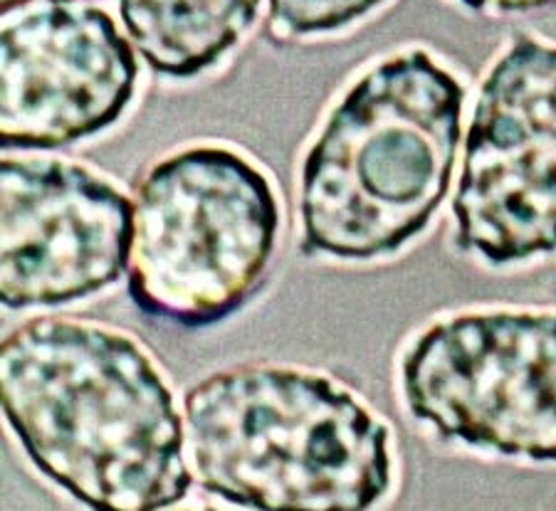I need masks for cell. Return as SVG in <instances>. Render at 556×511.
Here are the masks:
<instances>
[{
    "instance_id": "obj_1",
    "label": "cell",
    "mask_w": 556,
    "mask_h": 511,
    "mask_svg": "<svg viewBox=\"0 0 556 511\" xmlns=\"http://www.w3.org/2000/svg\"><path fill=\"white\" fill-rule=\"evenodd\" d=\"M0 408L35 468L89 511H164L191 489L172 385L127 331L23 321L0 341Z\"/></svg>"
},
{
    "instance_id": "obj_2",
    "label": "cell",
    "mask_w": 556,
    "mask_h": 511,
    "mask_svg": "<svg viewBox=\"0 0 556 511\" xmlns=\"http://www.w3.org/2000/svg\"><path fill=\"white\" fill-rule=\"evenodd\" d=\"M465 100L424 48L356 79L302 161V253L371 263L424 235L453 188Z\"/></svg>"
},
{
    "instance_id": "obj_3",
    "label": "cell",
    "mask_w": 556,
    "mask_h": 511,
    "mask_svg": "<svg viewBox=\"0 0 556 511\" xmlns=\"http://www.w3.org/2000/svg\"><path fill=\"white\" fill-rule=\"evenodd\" d=\"M186 452L211 495L255 511H371L393 482L391 427L327 373L240 363L184 398Z\"/></svg>"
},
{
    "instance_id": "obj_4",
    "label": "cell",
    "mask_w": 556,
    "mask_h": 511,
    "mask_svg": "<svg viewBox=\"0 0 556 511\" xmlns=\"http://www.w3.org/2000/svg\"><path fill=\"white\" fill-rule=\"evenodd\" d=\"M280 222L270 178L238 151L203 143L156 161L134 201V307L184 329L230 319L263 286Z\"/></svg>"
},
{
    "instance_id": "obj_5",
    "label": "cell",
    "mask_w": 556,
    "mask_h": 511,
    "mask_svg": "<svg viewBox=\"0 0 556 511\" xmlns=\"http://www.w3.org/2000/svg\"><path fill=\"white\" fill-rule=\"evenodd\" d=\"M399 379L441 443L556 468V307L447 314L410 341Z\"/></svg>"
},
{
    "instance_id": "obj_6",
    "label": "cell",
    "mask_w": 556,
    "mask_h": 511,
    "mask_svg": "<svg viewBox=\"0 0 556 511\" xmlns=\"http://www.w3.org/2000/svg\"><path fill=\"white\" fill-rule=\"evenodd\" d=\"M451 213L492 270L556 255V42L519 33L482 77Z\"/></svg>"
},
{
    "instance_id": "obj_7",
    "label": "cell",
    "mask_w": 556,
    "mask_h": 511,
    "mask_svg": "<svg viewBox=\"0 0 556 511\" xmlns=\"http://www.w3.org/2000/svg\"><path fill=\"white\" fill-rule=\"evenodd\" d=\"M137 79L139 62L110 13L85 0H3V151L97 137L129 110Z\"/></svg>"
},
{
    "instance_id": "obj_8",
    "label": "cell",
    "mask_w": 556,
    "mask_h": 511,
    "mask_svg": "<svg viewBox=\"0 0 556 511\" xmlns=\"http://www.w3.org/2000/svg\"><path fill=\"white\" fill-rule=\"evenodd\" d=\"M134 205L94 168L58 156L0 161V302L62 307L129 272Z\"/></svg>"
},
{
    "instance_id": "obj_9",
    "label": "cell",
    "mask_w": 556,
    "mask_h": 511,
    "mask_svg": "<svg viewBox=\"0 0 556 511\" xmlns=\"http://www.w3.org/2000/svg\"><path fill=\"white\" fill-rule=\"evenodd\" d=\"M260 5L263 0H119V15L156 75L193 79L243 40Z\"/></svg>"
},
{
    "instance_id": "obj_10",
    "label": "cell",
    "mask_w": 556,
    "mask_h": 511,
    "mask_svg": "<svg viewBox=\"0 0 556 511\" xmlns=\"http://www.w3.org/2000/svg\"><path fill=\"white\" fill-rule=\"evenodd\" d=\"M381 3L383 0H270V28L280 40L337 33Z\"/></svg>"
},
{
    "instance_id": "obj_11",
    "label": "cell",
    "mask_w": 556,
    "mask_h": 511,
    "mask_svg": "<svg viewBox=\"0 0 556 511\" xmlns=\"http://www.w3.org/2000/svg\"><path fill=\"white\" fill-rule=\"evenodd\" d=\"M457 3L470 8L475 13L513 15V13H529V11H542V8H552L556 5V0H457Z\"/></svg>"
},
{
    "instance_id": "obj_12",
    "label": "cell",
    "mask_w": 556,
    "mask_h": 511,
    "mask_svg": "<svg viewBox=\"0 0 556 511\" xmlns=\"http://www.w3.org/2000/svg\"><path fill=\"white\" fill-rule=\"evenodd\" d=\"M186 511H220V509H186Z\"/></svg>"
}]
</instances>
